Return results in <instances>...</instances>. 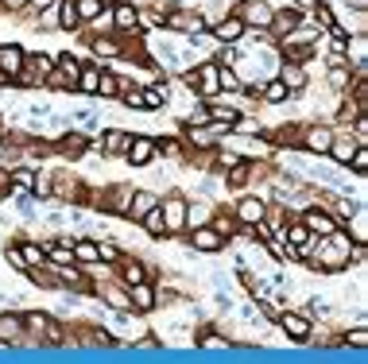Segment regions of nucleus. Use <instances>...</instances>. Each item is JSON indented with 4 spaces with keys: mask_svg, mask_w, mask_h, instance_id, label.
Masks as SVG:
<instances>
[{
    "mask_svg": "<svg viewBox=\"0 0 368 364\" xmlns=\"http://www.w3.org/2000/svg\"><path fill=\"white\" fill-rule=\"evenodd\" d=\"M120 93V78L113 70H101V82H97V97H116Z\"/></svg>",
    "mask_w": 368,
    "mask_h": 364,
    "instance_id": "obj_31",
    "label": "nucleus"
},
{
    "mask_svg": "<svg viewBox=\"0 0 368 364\" xmlns=\"http://www.w3.org/2000/svg\"><path fill=\"white\" fill-rule=\"evenodd\" d=\"M205 221H210V206H202V202L190 206L186 202V229H205Z\"/></svg>",
    "mask_w": 368,
    "mask_h": 364,
    "instance_id": "obj_30",
    "label": "nucleus"
},
{
    "mask_svg": "<svg viewBox=\"0 0 368 364\" xmlns=\"http://www.w3.org/2000/svg\"><path fill=\"white\" fill-rule=\"evenodd\" d=\"M128 144H132V136L120 132V128H109L105 136H101V151H105V155H125Z\"/></svg>",
    "mask_w": 368,
    "mask_h": 364,
    "instance_id": "obj_17",
    "label": "nucleus"
},
{
    "mask_svg": "<svg viewBox=\"0 0 368 364\" xmlns=\"http://www.w3.org/2000/svg\"><path fill=\"white\" fill-rule=\"evenodd\" d=\"M221 136H225V128H217V124H190V132H186V140L194 148H213Z\"/></svg>",
    "mask_w": 368,
    "mask_h": 364,
    "instance_id": "obj_14",
    "label": "nucleus"
},
{
    "mask_svg": "<svg viewBox=\"0 0 368 364\" xmlns=\"http://www.w3.org/2000/svg\"><path fill=\"white\" fill-rule=\"evenodd\" d=\"M210 39L221 43V47H232V43L244 39V23L237 20V12H229V16H221L217 23H210Z\"/></svg>",
    "mask_w": 368,
    "mask_h": 364,
    "instance_id": "obj_6",
    "label": "nucleus"
},
{
    "mask_svg": "<svg viewBox=\"0 0 368 364\" xmlns=\"http://www.w3.org/2000/svg\"><path fill=\"white\" fill-rule=\"evenodd\" d=\"M264 217H268V206H264L260 198H241L237 202V221L241 225H260Z\"/></svg>",
    "mask_w": 368,
    "mask_h": 364,
    "instance_id": "obj_13",
    "label": "nucleus"
},
{
    "mask_svg": "<svg viewBox=\"0 0 368 364\" xmlns=\"http://www.w3.org/2000/svg\"><path fill=\"white\" fill-rule=\"evenodd\" d=\"M357 148H360L357 140H333L326 155L333 159V163H345V167H349V159H353V151H357Z\"/></svg>",
    "mask_w": 368,
    "mask_h": 364,
    "instance_id": "obj_26",
    "label": "nucleus"
},
{
    "mask_svg": "<svg viewBox=\"0 0 368 364\" xmlns=\"http://www.w3.org/2000/svg\"><path fill=\"white\" fill-rule=\"evenodd\" d=\"M120 279H125V287H136V283H147V271H144V264H132V260H128V264L120 267Z\"/></svg>",
    "mask_w": 368,
    "mask_h": 364,
    "instance_id": "obj_33",
    "label": "nucleus"
},
{
    "mask_svg": "<svg viewBox=\"0 0 368 364\" xmlns=\"http://www.w3.org/2000/svg\"><path fill=\"white\" fill-rule=\"evenodd\" d=\"M58 148H62V155H82L86 140H82V136H62V140H58Z\"/></svg>",
    "mask_w": 368,
    "mask_h": 364,
    "instance_id": "obj_40",
    "label": "nucleus"
},
{
    "mask_svg": "<svg viewBox=\"0 0 368 364\" xmlns=\"http://www.w3.org/2000/svg\"><path fill=\"white\" fill-rule=\"evenodd\" d=\"M279 325H283V334L295 337V341H306L310 337V322L302 314H279Z\"/></svg>",
    "mask_w": 368,
    "mask_h": 364,
    "instance_id": "obj_18",
    "label": "nucleus"
},
{
    "mask_svg": "<svg viewBox=\"0 0 368 364\" xmlns=\"http://www.w3.org/2000/svg\"><path fill=\"white\" fill-rule=\"evenodd\" d=\"M39 23H43V31H58V4L39 12Z\"/></svg>",
    "mask_w": 368,
    "mask_h": 364,
    "instance_id": "obj_41",
    "label": "nucleus"
},
{
    "mask_svg": "<svg viewBox=\"0 0 368 364\" xmlns=\"http://www.w3.org/2000/svg\"><path fill=\"white\" fill-rule=\"evenodd\" d=\"M4 256H8V264H12V267H28V264H24V256H19V248H8Z\"/></svg>",
    "mask_w": 368,
    "mask_h": 364,
    "instance_id": "obj_51",
    "label": "nucleus"
},
{
    "mask_svg": "<svg viewBox=\"0 0 368 364\" xmlns=\"http://www.w3.org/2000/svg\"><path fill=\"white\" fill-rule=\"evenodd\" d=\"M329 86H333V89H349V66H345V62L329 66Z\"/></svg>",
    "mask_w": 368,
    "mask_h": 364,
    "instance_id": "obj_38",
    "label": "nucleus"
},
{
    "mask_svg": "<svg viewBox=\"0 0 368 364\" xmlns=\"http://www.w3.org/2000/svg\"><path fill=\"white\" fill-rule=\"evenodd\" d=\"M232 229H237V221H232V217H217V221H213V233H221V236H229Z\"/></svg>",
    "mask_w": 368,
    "mask_h": 364,
    "instance_id": "obj_46",
    "label": "nucleus"
},
{
    "mask_svg": "<svg viewBox=\"0 0 368 364\" xmlns=\"http://www.w3.org/2000/svg\"><path fill=\"white\" fill-rule=\"evenodd\" d=\"M221 245H225L221 233H213V229H194V248H198V252H217Z\"/></svg>",
    "mask_w": 368,
    "mask_h": 364,
    "instance_id": "obj_23",
    "label": "nucleus"
},
{
    "mask_svg": "<svg viewBox=\"0 0 368 364\" xmlns=\"http://www.w3.org/2000/svg\"><path fill=\"white\" fill-rule=\"evenodd\" d=\"M89 28H93V35H113V4H105V8H101V16H97Z\"/></svg>",
    "mask_w": 368,
    "mask_h": 364,
    "instance_id": "obj_36",
    "label": "nucleus"
},
{
    "mask_svg": "<svg viewBox=\"0 0 368 364\" xmlns=\"http://www.w3.org/2000/svg\"><path fill=\"white\" fill-rule=\"evenodd\" d=\"M43 252H47V260H55V264H70V260H74L70 245H47Z\"/></svg>",
    "mask_w": 368,
    "mask_h": 364,
    "instance_id": "obj_39",
    "label": "nucleus"
},
{
    "mask_svg": "<svg viewBox=\"0 0 368 364\" xmlns=\"http://www.w3.org/2000/svg\"><path fill=\"white\" fill-rule=\"evenodd\" d=\"M299 23H302V12L299 8H291V4H287V8H275V12H271L268 35H271V39H283V35H287V31H295Z\"/></svg>",
    "mask_w": 368,
    "mask_h": 364,
    "instance_id": "obj_10",
    "label": "nucleus"
},
{
    "mask_svg": "<svg viewBox=\"0 0 368 364\" xmlns=\"http://www.w3.org/2000/svg\"><path fill=\"white\" fill-rule=\"evenodd\" d=\"M16 337H24V318L0 314V341H16Z\"/></svg>",
    "mask_w": 368,
    "mask_h": 364,
    "instance_id": "obj_27",
    "label": "nucleus"
},
{
    "mask_svg": "<svg viewBox=\"0 0 368 364\" xmlns=\"http://www.w3.org/2000/svg\"><path fill=\"white\" fill-rule=\"evenodd\" d=\"M333 140H338V132L329 128V124H306V128L299 132L302 151H310V155H326Z\"/></svg>",
    "mask_w": 368,
    "mask_h": 364,
    "instance_id": "obj_4",
    "label": "nucleus"
},
{
    "mask_svg": "<svg viewBox=\"0 0 368 364\" xmlns=\"http://www.w3.org/2000/svg\"><path fill=\"white\" fill-rule=\"evenodd\" d=\"M349 167L357 171V175H365V171H368V148H357V151H353V159H349Z\"/></svg>",
    "mask_w": 368,
    "mask_h": 364,
    "instance_id": "obj_43",
    "label": "nucleus"
},
{
    "mask_svg": "<svg viewBox=\"0 0 368 364\" xmlns=\"http://www.w3.org/2000/svg\"><path fill=\"white\" fill-rule=\"evenodd\" d=\"M140 93H144V108H163L167 97H171V93H167V82H151V86H144Z\"/></svg>",
    "mask_w": 368,
    "mask_h": 364,
    "instance_id": "obj_24",
    "label": "nucleus"
},
{
    "mask_svg": "<svg viewBox=\"0 0 368 364\" xmlns=\"http://www.w3.org/2000/svg\"><path fill=\"white\" fill-rule=\"evenodd\" d=\"M89 50L97 55V66L125 55V47H120V39H116V35H93V39H89Z\"/></svg>",
    "mask_w": 368,
    "mask_h": 364,
    "instance_id": "obj_12",
    "label": "nucleus"
},
{
    "mask_svg": "<svg viewBox=\"0 0 368 364\" xmlns=\"http://www.w3.org/2000/svg\"><path fill=\"white\" fill-rule=\"evenodd\" d=\"M19 256H24V264H28V267H43V264H47V252H43L39 245H24V248H19Z\"/></svg>",
    "mask_w": 368,
    "mask_h": 364,
    "instance_id": "obj_37",
    "label": "nucleus"
},
{
    "mask_svg": "<svg viewBox=\"0 0 368 364\" xmlns=\"http://www.w3.org/2000/svg\"><path fill=\"white\" fill-rule=\"evenodd\" d=\"M349 341L357 345V349H365V345H368V329H353V334H349Z\"/></svg>",
    "mask_w": 368,
    "mask_h": 364,
    "instance_id": "obj_49",
    "label": "nucleus"
},
{
    "mask_svg": "<svg viewBox=\"0 0 368 364\" xmlns=\"http://www.w3.org/2000/svg\"><path fill=\"white\" fill-rule=\"evenodd\" d=\"M82 20H77V8L74 0H58V31H77Z\"/></svg>",
    "mask_w": 368,
    "mask_h": 364,
    "instance_id": "obj_25",
    "label": "nucleus"
},
{
    "mask_svg": "<svg viewBox=\"0 0 368 364\" xmlns=\"http://www.w3.org/2000/svg\"><path fill=\"white\" fill-rule=\"evenodd\" d=\"M12 182H16V186H24V190H28L31 182H35V175H31V171H12Z\"/></svg>",
    "mask_w": 368,
    "mask_h": 364,
    "instance_id": "obj_47",
    "label": "nucleus"
},
{
    "mask_svg": "<svg viewBox=\"0 0 368 364\" xmlns=\"http://www.w3.org/2000/svg\"><path fill=\"white\" fill-rule=\"evenodd\" d=\"M159 213H163V225L167 233H178V229H186V198L171 194L159 202Z\"/></svg>",
    "mask_w": 368,
    "mask_h": 364,
    "instance_id": "obj_9",
    "label": "nucleus"
},
{
    "mask_svg": "<svg viewBox=\"0 0 368 364\" xmlns=\"http://www.w3.org/2000/svg\"><path fill=\"white\" fill-rule=\"evenodd\" d=\"M74 8H77V20L82 23H93L105 4H101V0H74Z\"/></svg>",
    "mask_w": 368,
    "mask_h": 364,
    "instance_id": "obj_29",
    "label": "nucleus"
},
{
    "mask_svg": "<svg viewBox=\"0 0 368 364\" xmlns=\"http://www.w3.org/2000/svg\"><path fill=\"white\" fill-rule=\"evenodd\" d=\"M287 4H291V8H299V12H310L318 0H287Z\"/></svg>",
    "mask_w": 368,
    "mask_h": 364,
    "instance_id": "obj_53",
    "label": "nucleus"
},
{
    "mask_svg": "<svg viewBox=\"0 0 368 364\" xmlns=\"http://www.w3.org/2000/svg\"><path fill=\"white\" fill-rule=\"evenodd\" d=\"M70 252H74L77 264H93V260H97V245H93V240H77V245H70Z\"/></svg>",
    "mask_w": 368,
    "mask_h": 364,
    "instance_id": "obj_34",
    "label": "nucleus"
},
{
    "mask_svg": "<svg viewBox=\"0 0 368 364\" xmlns=\"http://www.w3.org/2000/svg\"><path fill=\"white\" fill-rule=\"evenodd\" d=\"M24 329H31V334H47V337H62V329H58L50 318H43V314H24Z\"/></svg>",
    "mask_w": 368,
    "mask_h": 364,
    "instance_id": "obj_22",
    "label": "nucleus"
},
{
    "mask_svg": "<svg viewBox=\"0 0 368 364\" xmlns=\"http://www.w3.org/2000/svg\"><path fill=\"white\" fill-rule=\"evenodd\" d=\"M353 140L365 148V140H368V117H357V124H353Z\"/></svg>",
    "mask_w": 368,
    "mask_h": 364,
    "instance_id": "obj_45",
    "label": "nucleus"
},
{
    "mask_svg": "<svg viewBox=\"0 0 368 364\" xmlns=\"http://www.w3.org/2000/svg\"><path fill=\"white\" fill-rule=\"evenodd\" d=\"M314 245H318V256H314V264L326 267V271H338V267L349 264V256H353L349 236H341V233H329V236H322V240H314Z\"/></svg>",
    "mask_w": 368,
    "mask_h": 364,
    "instance_id": "obj_1",
    "label": "nucleus"
},
{
    "mask_svg": "<svg viewBox=\"0 0 368 364\" xmlns=\"http://www.w3.org/2000/svg\"><path fill=\"white\" fill-rule=\"evenodd\" d=\"M97 295L109 298L116 310H132V303H128V291H120V287H97Z\"/></svg>",
    "mask_w": 368,
    "mask_h": 364,
    "instance_id": "obj_32",
    "label": "nucleus"
},
{
    "mask_svg": "<svg viewBox=\"0 0 368 364\" xmlns=\"http://www.w3.org/2000/svg\"><path fill=\"white\" fill-rule=\"evenodd\" d=\"M50 4H58V0H28V8L35 12V16H39L43 8H50Z\"/></svg>",
    "mask_w": 368,
    "mask_h": 364,
    "instance_id": "obj_52",
    "label": "nucleus"
},
{
    "mask_svg": "<svg viewBox=\"0 0 368 364\" xmlns=\"http://www.w3.org/2000/svg\"><path fill=\"white\" fill-rule=\"evenodd\" d=\"M140 221H144V229H147L151 236H167V225H163V213H159V206H155L151 213H144Z\"/></svg>",
    "mask_w": 368,
    "mask_h": 364,
    "instance_id": "obj_35",
    "label": "nucleus"
},
{
    "mask_svg": "<svg viewBox=\"0 0 368 364\" xmlns=\"http://www.w3.org/2000/svg\"><path fill=\"white\" fill-rule=\"evenodd\" d=\"M155 206H159V198H155V194H147V190H132V198H128V209H125V213L132 217V221H140V217L151 213Z\"/></svg>",
    "mask_w": 368,
    "mask_h": 364,
    "instance_id": "obj_15",
    "label": "nucleus"
},
{
    "mask_svg": "<svg viewBox=\"0 0 368 364\" xmlns=\"http://www.w3.org/2000/svg\"><path fill=\"white\" fill-rule=\"evenodd\" d=\"M302 225H306V233H318V236L338 233V229H333V221H329L322 209H310V213H302Z\"/></svg>",
    "mask_w": 368,
    "mask_h": 364,
    "instance_id": "obj_20",
    "label": "nucleus"
},
{
    "mask_svg": "<svg viewBox=\"0 0 368 364\" xmlns=\"http://www.w3.org/2000/svg\"><path fill=\"white\" fill-rule=\"evenodd\" d=\"M217 86H221V93H244V78H241V70H232V66H221L217 62Z\"/></svg>",
    "mask_w": 368,
    "mask_h": 364,
    "instance_id": "obj_16",
    "label": "nucleus"
},
{
    "mask_svg": "<svg viewBox=\"0 0 368 364\" xmlns=\"http://www.w3.org/2000/svg\"><path fill=\"white\" fill-rule=\"evenodd\" d=\"M0 4H4V12H12V16H16V12H28V0H0Z\"/></svg>",
    "mask_w": 368,
    "mask_h": 364,
    "instance_id": "obj_48",
    "label": "nucleus"
},
{
    "mask_svg": "<svg viewBox=\"0 0 368 364\" xmlns=\"http://www.w3.org/2000/svg\"><path fill=\"white\" fill-rule=\"evenodd\" d=\"M260 97H264V101H268V105H283V101H287V97H295V93H291V89H287V86H283V82H279V78H271V82H268V86H264V89H260Z\"/></svg>",
    "mask_w": 368,
    "mask_h": 364,
    "instance_id": "obj_28",
    "label": "nucleus"
},
{
    "mask_svg": "<svg viewBox=\"0 0 368 364\" xmlns=\"http://www.w3.org/2000/svg\"><path fill=\"white\" fill-rule=\"evenodd\" d=\"M24 59H28V50L19 43H0V82H16L19 70H24Z\"/></svg>",
    "mask_w": 368,
    "mask_h": 364,
    "instance_id": "obj_7",
    "label": "nucleus"
},
{
    "mask_svg": "<svg viewBox=\"0 0 368 364\" xmlns=\"http://www.w3.org/2000/svg\"><path fill=\"white\" fill-rule=\"evenodd\" d=\"M275 78L283 82V86L291 89V93H302V89L310 86V74H306V62H295V59H283L279 66H275Z\"/></svg>",
    "mask_w": 368,
    "mask_h": 364,
    "instance_id": "obj_8",
    "label": "nucleus"
},
{
    "mask_svg": "<svg viewBox=\"0 0 368 364\" xmlns=\"http://www.w3.org/2000/svg\"><path fill=\"white\" fill-rule=\"evenodd\" d=\"M128 303H132V310H151L155 306V287H147V283L128 287Z\"/></svg>",
    "mask_w": 368,
    "mask_h": 364,
    "instance_id": "obj_21",
    "label": "nucleus"
},
{
    "mask_svg": "<svg viewBox=\"0 0 368 364\" xmlns=\"http://www.w3.org/2000/svg\"><path fill=\"white\" fill-rule=\"evenodd\" d=\"M271 12H275V4H268V0H244L241 8H237V20L244 23V31H264L268 35Z\"/></svg>",
    "mask_w": 368,
    "mask_h": 364,
    "instance_id": "obj_2",
    "label": "nucleus"
},
{
    "mask_svg": "<svg viewBox=\"0 0 368 364\" xmlns=\"http://www.w3.org/2000/svg\"><path fill=\"white\" fill-rule=\"evenodd\" d=\"M155 140H147V136H132V144H128V151H125V159L132 163V167H147L155 159Z\"/></svg>",
    "mask_w": 368,
    "mask_h": 364,
    "instance_id": "obj_11",
    "label": "nucleus"
},
{
    "mask_svg": "<svg viewBox=\"0 0 368 364\" xmlns=\"http://www.w3.org/2000/svg\"><path fill=\"white\" fill-rule=\"evenodd\" d=\"M353 236H357V245H365V236H368V217L365 213H353Z\"/></svg>",
    "mask_w": 368,
    "mask_h": 364,
    "instance_id": "obj_44",
    "label": "nucleus"
},
{
    "mask_svg": "<svg viewBox=\"0 0 368 364\" xmlns=\"http://www.w3.org/2000/svg\"><path fill=\"white\" fill-rule=\"evenodd\" d=\"M248 163H232V167H229V182H232V186H244V178H248Z\"/></svg>",
    "mask_w": 368,
    "mask_h": 364,
    "instance_id": "obj_42",
    "label": "nucleus"
},
{
    "mask_svg": "<svg viewBox=\"0 0 368 364\" xmlns=\"http://www.w3.org/2000/svg\"><path fill=\"white\" fill-rule=\"evenodd\" d=\"M163 28L174 31V35H205V20H202V12H186V8H171L163 16Z\"/></svg>",
    "mask_w": 368,
    "mask_h": 364,
    "instance_id": "obj_3",
    "label": "nucleus"
},
{
    "mask_svg": "<svg viewBox=\"0 0 368 364\" xmlns=\"http://www.w3.org/2000/svg\"><path fill=\"white\" fill-rule=\"evenodd\" d=\"M113 35H140V8L128 0L113 4Z\"/></svg>",
    "mask_w": 368,
    "mask_h": 364,
    "instance_id": "obj_5",
    "label": "nucleus"
},
{
    "mask_svg": "<svg viewBox=\"0 0 368 364\" xmlns=\"http://www.w3.org/2000/svg\"><path fill=\"white\" fill-rule=\"evenodd\" d=\"M155 148H163L167 155H178V151H183V144H178V140H163V144H155Z\"/></svg>",
    "mask_w": 368,
    "mask_h": 364,
    "instance_id": "obj_50",
    "label": "nucleus"
},
{
    "mask_svg": "<svg viewBox=\"0 0 368 364\" xmlns=\"http://www.w3.org/2000/svg\"><path fill=\"white\" fill-rule=\"evenodd\" d=\"M97 82H101V66L97 62H89V66L77 70V93H89V97H97Z\"/></svg>",
    "mask_w": 368,
    "mask_h": 364,
    "instance_id": "obj_19",
    "label": "nucleus"
}]
</instances>
